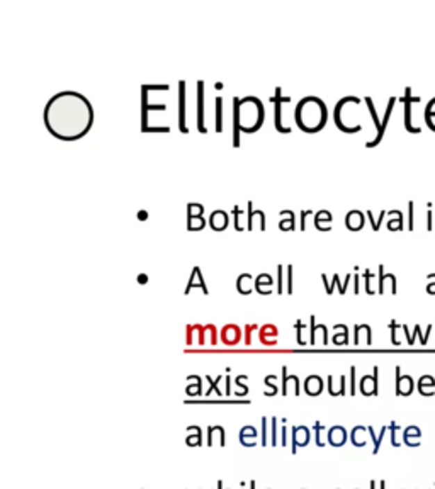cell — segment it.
Returning <instances> with one entry per match:
<instances>
[{
  "label": "cell",
  "mask_w": 435,
  "mask_h": 489,
  "mask_svg": "<svg viewBox=\"0 0 435 489\" xmlns=\"http://www.w3.org/2000/svg\"><path fill=\"white\" fill-rule=\"evenodd\" d=\"M267 418H262V445H267Z\"/></svg>",
  "instance_id": "cell-49"
},
{
  "label": "cell",
  "mask_w": 435,
  "mask_h": 489,
  "mask_svg": "<svg viewBox=\"0 0 435 489\" xmlns=\"http://www.w3.org/2000/svg\"><path fill=\"white\" fill-rule=\"evenodd\" d=\"M295 121L297 128L304 133H318L327 126L328 109L323 99L316 95H306L297 102L295 109Z\"/></svg>",
  "instance_id": "cell-3"
},
{
  "label": "cell",
  "mask_w": 435,
  "mask_h": 489,
  "mask_svg": "<svg viewBox=\"0 0 435 489\" xmlns=\"http://www.w3.org/2000/svg\"><path fill=\"white\" fill-rule=\"evenodd\" d=\"M204 226V206L199 204V202H189L187 204V229L189 231H199Z\"/></svg>",
  "instance_id": "cell-5"
},
{
  "label": "cell",
  "mask_w": 435,
  "mask_h": 489,
  "mask_svg": "<svg viewBox=\"0 0 435 489\" xmlns=\"http://www.w3.org/2000/svg\"><path fill=\"white\" fill-rule=\"evenodd\" d=\"M201 440H202V430L199 426H196V435H189V437L186 438V443L187 445L194 447V445H201Z\"/></svg>",
  "instance_id": "cell-35"
},
{
  "label": "cell",
  "mask_w": 435,
  "mask_h": 489,
  "mask_svg": "<svg viewBox=\"0 0 435 489\" xmlns=\"http://www.w3.org/2000/svg\"><path fill=\"white\" fill-rule=\"evenodd\" d=\"M192 288H199L204 290V294H208V288H206V281H204V275L201 272V267H194L192 272H190L189 282H187V288H186V294L190 292V289Z\"/></svg>",
  "instance_id": "cell-16"
},
{
  "label": "cell",
  "mask_w": 435,
  "mask_h": 489,
  "mask_svg": "<svg viewBox=\"0 0 435 489\" xmlns=\"http://www.w3.org/2000/svg\"><path fill=\"white\" fill-rule=\"evenodd\" d=\"M303 330H304V326H303V323L301 321H296V342L299 343V345H306V340H304V336H303Z\"/></svg>",
  "instance_id": "cell-39"
},
{
  "label": "cell",
  "mask_w": 435,
  "mask_h": 489,
  "mask_svg": "<svg viewBox=\"0 0 435 489\" xmlns=\"http://www.w3.org/2000/svg\"><path fill=\"white\" fill-rule=\"evenodd\" d=\"M347 442V431L343 426H334L328 430V443L334 447H342Z\"/></svg>",
  "instance_id": "cell-22"
},
{
  "label": "cell",
  "mask_w": 435,
  "mask_h": 489,
  "mask_svg": "<svg viewBox=\"0 0 435 489\" xmlns=\"http://www.w3.org/2000/svg\"><path fill=\"white\" fill-rule=\"evenodd\" d=\"M258 219L261 223V231H265V213L262 209L255 211L254 202H247V231H254V221Z\"/></svg>",
  "instance_id": "cell-10"
},
{
  "label": "cell",
  "mask_w": 435,
  "mask_h": 489,
  "mask_svg": "<svg viewBox=\"0 0 435 489\" xmlns=\"http://www.w3.org/2000/svg\"><path fill=\"white\" fill-rule=\"evenodd\" d=\"M384 216H386V213H384V211H381V214H379V219H374V217H372V213L371 211H368V217H369V219H371V223H372V229H374V231H377V229H379V226H381V221H383V217Z\"/></svg>",
  "instance_id": "cell-43"
},
{
  "label": "cell",
  "mask_w": 435,
  "mask_h": 489,
  "mask_svg": "<svg viewBox=\"0 0 435 489\" xmlns=\"http://www.w3.org/2000/svg\"><path fill=\"white\" fill-rule=\"evenodd\" d=\"M92 102L75 90H63L53 95L44 107V126L62 141L80 140L92 129Z\"/></svg>",
  "instance_id": "cell-1"
},
{
  "label": "cell",
  "mask_w": 435,
  "mask_h": 489,
  "mask_svg": "<svg viewBox=\"0 0 435 489\" xmlns=\"http://www.w3.org/2000/svg\"><path fill=\"white\" fill-rule=\"evenodd\" d=\"M257 435H258V431L255 430L254 426H243L242 430H240V442H242V445H245L247 447V438H257Z\"/></svg>",
  "instance_id": "cell-32"
},
{
  "label": "cell",
  "mask_w": 435,
  "mask_h": 489,
  "mask_svg": "<svg viewBox=\"0 0 435 489\" xmlns=\"http://www.w3.org/2000/svg\"><path fill=\"white\" fill-rule=\"evenodd\" d=\"M420 438H422V431H420L418 426H408L407 430L403 431V442L407 443L408 447H418Z\"/></svg>",
  "instance_id": "cell-24"
},
{
  "label": "cell",
  "mask_w": 435,
  "mask_h": 489,
  "mask_svg": "<svg viewBox=\"0 0 435 489\" xmlns=\"http://www.w3.org/2000/svg\"><path fill=\"white\" fill-rule=\"evenodd\" d=\"M186 80L179 82V129L182 133H189L186 121Z\"/></svg>",
  "instance_id": "cell-9"
},
{
  "label": "cell",
  "mask_w": 435,
  "mask_h": 489,
  "mask_svg": "<svg viewBox=\"0 0 435 489\" xmlns=\"http://www.w3.org/2000/svg\"><path fill=\"white\" fill-rule=\"evenodd\" d=\"M270 102L274 104V126H276V129L279 133H291L293 129L289 128V126L284 124V119H282V104H288V102H291V97L289 95H282V89L281 87H276V94L270 95Z\"/></svg>",
  "instance_id": "cell-4"
},
{
  "label": "cell",
  "mask_w": 435,
  "mask_h": 489,
  "mask_svg": "<svg viewBox=\"0 0 435 489\" xmlns=\"http://www.w3.org/2000/svg\"><path fill=\"white\" fill-rule=\"evenodd\" d=\"M331 340H334L335 345H347V343H349V330H347L345 324H343L342 333H335Z\"/></svg>",
  "instance_id": "cell-34"
},
{
  "label": "cell",
  "mask_w": 435,
  "mask_h": 489,
  "mask_svg": "<svg viewBox=\"0 0 435 489\" xmlns=\"http://www.w3.org/2000/svg\"><path fill=\"white\" fill-rule=\"evenodd\" d=\"M284 265H277V294L284 292Z\"/></svg>",
  "instance_id": "cell-37"
},
{
  "label": "cell",
  "mask_w": 435,
  "mask_h": 489,
  "mask_svg": "<svg viewBox=\"0 0 435 489\" xmlns=\"http://www.w3.org/2000/svg\"><path fill=\"white\" fill-rule=\"evenodd\" d=\"M377 377H379V369L377 367H374V372L372 376H364L361 379V392L364 396H377V392H379V381H377Z\"/></svg>",
  "instance_id": "cell-6"
},
{
  "label": "cell",
  "mask_w": 435,
  "mask_h": 489,
  "mask_svg": "<svg viewBox=\"0 0 435 489\" xmlns=\"http://www.w3.org/2000/svg\"><path fill=\"white\" fill-rule=\"evenodd\" d=\"M255 290H257L258 294H264V296H267V294H272L274 290L272 275L267 272L257 275V279H255Z\"/></svg>",
  "instance_id": "cell-17"
},
{
  "label": "cell",
  "mask_w": 435,
  "mask_h": 489,
  "mask_svg": "<svg viewBox=\"0 0 435 489\" xmlns=\"http://www.w3.org/2000/svg\"><path fill=\"white\" fill-rule=\"evenodd\" d=\"M381 489H386V483H384V481H381Z\"/></svg>",
  "instance_id": "cell-55"
},
{
  "label": "cell",
  "mask_w": 435,
  "mask_h": 489,
  "mask_svg": "<svg viewBox=\"0 0 435 489\" xmlns=\"http://www.w3.org/2000/svg\"><path fill=\"white\" fill-rule=\"evenodd\" d=\"M138 216H140V219H141V221H145V219H147L148 213H147V211H140V213H138Z\"/></svg>",
  "instance_id": "cell-53"
},
{
  "label": "cell",
  "mask_w": 435,
  "mask_h": 489,
  "mask_svg": "<svg viewBox=\"0 0 435 489\" xmlns=\"http://www.w3.org/2000/svg\"><path fill=\"white\" fill-rule=\"evenodd\" d=\"M250 489H255V483H254V481H252V483H250Z\"/></svg>",
  "instance_id": "cell-57"
},
{
  "label": "cell",
  "mask_w": 435,
  "mask_h": 489,
  "mask_svg": "<svg viewBox=\"0 0 435 489\" xmlns=\"http://www.w3.org/2000/svg\"><path fill=\"white\" fill-rule=\"evenodd\" d=\"M277 328L274 326V324H264V326L261 328V343L262 345H265V342H267V336H270L272 340H276L277 338Z\"/></svg>",
  "instance_id": "cell-30"
},
{
  "label": "cell",
  "mask_w": 435,
  "mask_h": 489,
  "mask_svg": "<svg viewBox=\"0 0 435 489\" xmlns=\"http://www.w3.org/2000/svg\"><path fill=\"white\" fill-rule=\"evenodd\" d=\"M233 216H235V229L236 231H245V209H242L240 206H235L233 208Z\"/></svg>",
  "instance_id": "cell-28"
},
{
  "label": "cell",
  "mask_w": 435,
  "mask_h": 489,
  "mask_svg": "<svg viewBox=\"0 0 435 489\" xmlns=\"http://www.w3.org/2000/svg\"><path fill=\"white\" fill-rule=\"evenodd\" d=\"M304 391L310 396H318L323 391V379L320 376H308L304 381Z\"/></svg>",
  "instance_id": "cell-23"
},
{
  "label": "cell",
  "mask_w": 435,
  "mask_h": 489,
  "mask_svg": "<svg viewBox=\"0 0 435 489\" xmlns=\"http://www.w3.org/2000/svg\"><path fill=\"white\" fill-rule=\"evenodd\" d=\"M272 445H277V418L272 416Z\"/></svg>",
  "instance_id": "cell-48"
},
{
  "label": "cell",
  "mask_w": 435,
  "mask_h": 489,
  "mask_svg": "<svg viewBox=\"0 0 435 489\" xmlns=\"http://www.w3.org/2000/svg\"><path fill=\"white\" fill-rule=\"evenodd\" d=\"M410 92H411V89H407V95H404V97H402V102H404V109H407V116H404V126H407V129L410 133H420V128H413V126H411V121H410L411 102H418L420 99L418 97H411Z\"/></svg>",
  "instance_id": "cell-19"
},
{
  "label": "cell",
  "mask_w": 435,
  "mask_h": 489,
  "mask_svg": "<svg viewBox=\"0 0 435 489\" xmlns=\"http://www.w3.org/2000/svg\"><path fill=\"white\" fill-rule=\"evenodd\" d=\"M254 330H258V326L250 324V326L245 328V345H252V331Z\"/></svg>",
  "instance_id": "cell-47"
},
{
  "label": "cell",
  "mask_w": 435,
  "mask_h": 489,
  "mask_svg": "<svg viewBox=\"0 0 435 489\" xmlns=\"http://www.w3.org/2000/svg\"><path fill=\"white\" fill-rule=\"evenodd\" d=\"M331 221H334V217H331V213L327 211V209H320V211L315 213V216H313V224H315V228L318 229V231L323 226L322 223H327L328 226H331Z\"/></svg>",
  "instance_id": "cell-26"
},
{
  "label": "cell",
  "mask_w": 435,
  "mask_h": 489,
  "mask_svg": "<svg viewBox=\"0 0 435 489\" xmlns=\"http://www.w3.org/2000/svg\"><path fill=\"white\" fill-rule=\"evenodd\" d=\"M281 216H288V217H282V219L279 221V229L281 231H295L296 229V217H295V213L291 211V209H282V211L279 213Z\"/></svg>",
  "instance_id": "cell-25"
},
{
  "label": "cell",
  "mask_w": 435,
  "mask_h": 489,
  "mask_svg": "<svg viewBox=\"0 0 435 489\" xmlns=\"http://www.w3.org/2000/svg\"><path fill=\"white\" fill-rule=\"evenodd\" d=\"M201 386H202L201 377L196 376V384H194V386H187L186 392H187V395H189V396H199V395H201Z\"/></svg>",
  "instance_id": "cell-36"
},
{
  "label": "cell",
  "mask_w": 435,
  "mask_h": 489,
  "mask_svg": "<svg viewBox=\"0 0 435 489\" xmlns=\"http://www.w3.org/2000/svg\"><path fill=\"white\" fill-rule=\"evenodd\" d=\"M310 324V345H327L328 330L325 324H315V316H311Z\"/></svg>",
  "instance_id": "cell-7"
},
{
  "label": "cell",
  "mask_w": 435,
  "mask_h": 489,
  "mask_svg": "<svg viewBox=\"0 0 435 489\" xmlns=\"http://www.w3.org/2000/svg\"><path fill=\"white\" fill-rule=\"evenodd\" d=\"M138 281H140V282H147L148 277H147V275H145V274H141L140 277H138Z\"/></svg>",
  "instance_id": "cell-54"
},
{
  "label": "cell",
  "mask_w": 435,
  "mask_h": 489,
  "mask_svg": "<svg viewBox=\"0 0 435 489\" xmlns=\"http://www.w3.org/2000/svg\"><path fill=\"white\" fill-rule=\"evenodd\" d=\"M364 277H366V290H368V294H374V289L371 288V281H372V277H374L372 272L366 270Z\"/></svg>",
  "instance_id": "cell-46"
},
{
  "label": "cell",
  "mask_w": 435,
  "mask_h": 489,
  "mask_svg": "<svg viewBox=\"0 0 435 489\" xmlns=\"http://www.w3.org/2000/svg\"><path fill=\"white\" fill-rule=\"evenodd\" d=\"M371 489H376V483H374V481H371Z\"/></svg>",
  "instance_id": "cell-56"
},
{
  "label": "cell",
  "mask_w": 435,
  "mask_h": 489,
  "mask_svg": "<svg viewBox=\"0 0 435 489\" xmlns=\"http://www.w3.org/2000/svg\"><path fill=\"white\" fill-rule=\"evenodd\" d=\"M308 216H313V211H310V209H303V211H301V217H299L301 231H306V217Z\"/></svg>",
  "instance_id": "cell-40"
},
{
  "label": "cell",
  "mask_w": 435,
  "mask_h": 489,
  "mask_svg": "<svg viewBox=\"0 0 435 489\" xmlns=\"http://www.w3.org/2000/svg\"><path fill=\"white\" fill-rule=\"evenodd\" d=\"M240 338H242V331H240V328L236 324H227L221 330V340H223L224 345L235 347L240 342Z\"/></svg>",
  "instance_id": "cell-14"
},
{
  "label": "cell",
  "mask_w": 435,
  "mask_h": 489,
  "mask_svg": "<svg viewBox=\"0 0 435 489\" xmlns=\"http://www.w3.org/2000/svg\"><path fill=\"white\" fill-rule=\"evenodd\" d=\"M197 131L208 133L204 124V82L197 80Z\"/></svg>",
  "instance_id": "cell-8"
},
{
  "label": "cell",
  "mask_w": 435,
  "mask_h": 489,
  "mask_svg": "<svg viewBox=\"0 0 435 489\" xmlns=\"http://www.w3.org/2000/svg\"><path fill=\"white\" fill-rule=\"evenodd\" d=\"M289 384L295 386V395L299 396V377L297 376H289L288 374V367H282V396H288L289 391Z\"/></svg>",
  "instance_id": "cell-21"
},
{
  "label": "cell",
  "mask_w": 435,
  "mask_h": 489,
  "mask_svg": "<svg viewBox=\"0 0 435 489\" xmlns=\"http://www.w3.org/2000/svg\"><path fill=\"white\" fill-rule=\"evenodd\" d=\"M364 223H366L364 213L357 211V209L347 213L345 224H347V228L350 229V231H359V229H362V226H364Z\"/></svg>",
  "instance_id": "cell-18"
},
{
  "label": "cell",
  "mask_w": 435,
  "mask_h": 489,
  "mask_svg": "<svg viewBox=\"0 0 435 489\" xmlns=\"http://www.w3.org/2000/svg\"><path fill=\"white\" fill-rule=\"evenodd\" d=\"M236 289H238L240 294H245V296H249L252 290L255 289V281H254V275L252 274H242L238 279H236Z\"/></svg>",
  "instance_id": "cell-20"
},
{
  "label": "cell",
  "mask_w": 435,
  "mask_h": 489,
  "mask_svg": "<svg viewBox=\"0 0 435 489\" xmlns=\"http://www.w3.org/2000/svg\"><path fill=\"white\" fill-rule=\"evenodd\" d=\"M215 104H216V131L221 133L223 131V97H221V95H218Z\"/></svg>",
  "instance_id": "cell-29"
},
{
  "label": "cell",
  "mask_w": 435,
  "mask_h": 489,
  "mask_svg": "<svg viewBox=\"0 0 435 489\" xmlns=\"http://www.w3.org/2000/svg\"><path fill=\"white\" fill-rule=\"evenodd\" d=\"M313 430H315V440H316V445H318V447H325L327 443L322 440V431L325 430V428L322 426V423H315V426H313Z\"/></svg>",
  "instance_id": "cell-38"
},
{
  "label": "cell",
  "mask_w": 435,
  "mask_h": 489,
  "mask_svg": "<svg viewBox=\"0 0 435 489\" xmlns=\"http://www.w3.org/2000/svg\"><path fill=\"white\" fill-rule=\"evenodd\" d=\"M415 389V382L410 376H402L400 367H396V395L410 396Z\"/></svg>",
  "instance_id": "cell-11"
},
{
  "label": "cell",
  "mask_w": 435,
  "mask_h": 489,
  "mask_svg": "<svg viewBox=\"0 0 435 489\" xmlns=\"http://www.w3.org/2000/svg\"><path fill=\"white\" fill-rule=\"evenodd\" d=\"M311 440L310 430L306 426H295L293 428V454H296L297 447L308 445Z\"/></svg>",
  "instance_id": "cell-13"
},
{
  "label": "cell",
  "mask_w": 435,
  "mask_h": 489,
  "mask_svg": "<svg viewBox=\"0 0 435 489\" xmlns=\"http://www.w3.org/2000/svg\"><path fill=\"white\" fill-rule=\"evenodd\" d=\"M427 386H429V388H434V386H435V381H434L432 376H422V377H420L417 388H418L420 395H422V396H430L429 391H427Z\"/></svg>",
  "instance_id": "cell-31"
},
{
  "label": "cell",
  "mask_w": 435,
  "mask_h": 489,
  "mask_svg": "<svg viewBox=\"0 0 435 489\" xmlns=\"http://www.w3.org/2000/svg\"><path fill=\"white\" fill-rule=\"evenodd\" d=\"M286 279H288V294H293V265L289 263L288 267H286Z\"/></svg>",
  "instance_id": "cell-44"
},
{
  "label": "cell",
  "mask_w": 435,
  "mask_h": 489,
  "mask_svg": "<svg viewBox=\"0 0 435 489\" xmlns=\"http://www.w3.org/2000/svg\"><path fill=\"white\" fill-rule=\"evenodd\" d=\"M350 395H356V367H350Z\"/></svg>",
  "instance_id": "cell-45"
},
{
  "label": "cell",
  "mask_w": 435,
  "mask_h": 489,
  "mask_svg": "<svg viewBox=\"0 0 435 489\" xmlns=\"http://www.w3.org/2000/svg\"><path fill=\"white\" fill-rule=\"evenodd\" d=\"M395 102H396V97H391V99H389V104H388V107H386V114H384V119H383V122H381V129H379V133H377L376 138H374L372 141H369V143H366V147H368V148L376 147V144H379V141L383 140L384 131H386V126H388V121H389V116H391V113H393V107H395Z\"/></svg>",
  "instance_id": "cell-15"
},
{
  "label": "cell",
  "mask_w": 435,
  "mask_h": 489,
  "mask_svg": "<svg viewBox=\"0 0 435 489\" xmlns=\"http://www.w3.org/2000/svg\"><path fill=\"white\" fill-rule=\"evenodd\" d=\"M233 101V122H231V141L233 147H240V135L258 131L265 121V107L262 101L255 95H245V97H235Z\"/></svg>",
  "instance_id": "cell-2"
},
{
  "label": "cell",
  "mask_w": 435,
  "mask_h": 489,
  "mask_svg": "<svg viewBox=\"0 0 435 489\" xmlns=\"http://www.w3.org/2000/svg\"><path fill=\"white\" fill-rule=\"evenodd\" d=\"M228 224H230V214L223 211V209H216L209 216V226L215 231H223V229L228 228Z\"/></svg>",
  "instance_id": "cell-12"
},
{
  "label": "cell",
  "mask_w": 435,
  "mask_h": 489,
  "mask_svg": "<svg viewBox=\"0 0 435 489\" xmlns=\"http://www.w3.org/2000/svg\"><path fill=\"white\" fill-rule=\"evenodd\" d=\"M389 430H391V443H393V445H395V447H400V445H402V442H400L398 438H396V437H398V435H396V431L400 430L398 425H396V423L393 422L391 425H389Z\"/></svg>",
  "instance_id": "cell-41"
},
{
  "label": "cell",
  "mask_w": 435,
  "mask_h": 489,
  "mask_svg": "<svg viewBox=\"0 0 435 489\" xmlns=\"http://www.w3.org/2000/svg\"><path fill=\"white\" fill-rule=\"evenodd\" d=\"M281 437H282V440H281V445L282 447H286L288 445V428H286V425L282 426V431H281Z\"/></svg>",
  "instance_id": "cell-51"
},
{
  "label": "cell",
  "mask_w": 435,
  "mask_h": 489,
  "mask_svg": "<svg viewBox=\"0 0 435 489\" xmlns=\"http://www.w3.org/2000/svg\"><path fill=\"white\" fill-rule=\"evenodd\" d=\"M364 101H366V104H368L369 113H371V116H372V119H374V126H376V131L379 133V129H381V122H379V117H377L376 107H374V104H372V99H371V97H366ZM377 133H376V135H377Z\"/></svg>",
  "instance_id": "cell-33"
},
{
  "label": "cell",
  "mask_w": 435,
  "mask_h": 489,
  "mask_svg": "<svg viewBox=\"0 0 435 489\" xmlns=\"http://www.w3.org/2000/svg\"><path fill=\"white\" fill-rule=\"evenodd\" d=\"M206 381L209 382V389H208V391H206V396L211 395L213 391L220 392V388H218V382H220V377H218V379H211V377L208 376V377H206ZM220 395H221V392H220Z\"/></svg>",
  "instance_id": "cell-42"
},
{
  "label": "cell",
  "mask_w": 435,
  "mask_h": 489,
  "mask_svg": "<svg viewBox=\"0 0 435 489\" xmlns=\"http://www.w3.org/2000/svg\"><path fill=\"white\" fill-rule=\"evenodd\" d=\"M338 284V274H335L334 275V279H331V284H328L325 290H327V294H331L334 292V285H337Z\"/></svg>",
  "instance_id": "cell-50"
},
{
  "label": "cell",
  "mask_w": 435,
  "mask_h": 489,
  "mask_svg": "<svg viewBox=\"0 0 435 489\" xmlns=\"http://www.w3.org/2000/svg\"><path fill=\"white\" fill-rule=\"evenodd\" d=\"M368 428L364 426H356L352 430V433H350V440L356 447H364L366 443H368V438H366V433H368Z\"/></svg>",
  "instance_id": "cell-27"
},
{
  "label": "cell",
  "mask_w": 435,
  "mask_h": 489,
  "mask_svg": "<svg viewBox=\"0 0 435 489\" xmlns=\"http://www.w3.org/2000/svg\"><path fill=\"white\" fill-rule=\"evenodd\" d=\"M410 216H413V202H410ZM410 229H413V217H410Z\"/></svg>",
  "instance_id": "cell-52"
}]
</instances>
